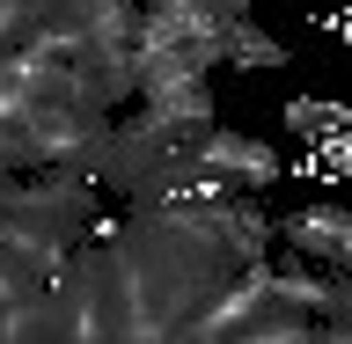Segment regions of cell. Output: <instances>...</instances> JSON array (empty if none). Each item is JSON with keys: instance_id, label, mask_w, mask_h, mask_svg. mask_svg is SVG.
Returning a JSON list of instances; mask_svg holds the SVG:
<instances>
[{"instance_id": "1", "label": "cell", "mask_w": 352, "mask_h": 344, "mask_svg": "<svg viewBox=\"0 0 352 344\" xmlns=\"http://www.w3.org/2000/svg\"><path fill=\"white\" fill-rule=\"evenodd\" d=\"M272 249H286V257L308 264V271H330V279H345V264H352V213L338 205V198L294 205L286 220H272Z\"/></svg>"}, {"instance_id": "3", "label": "cell", "mask_w": 352, "mask_h": 344, "mask_svg": "<svg viewBox=\"0 0 352 344\" xmlns=\"http://www.w3.org/2000/svg\"><path fill=\"white\" fill-rule=\"evenodd\" d=\"M286 117H294V132L338 147V103H330V95H301V103H286Z\"/></svg>"}, {"instance_id": "2", "label": "cell", "mask_w": 352, "mask_h": 344, "mask_svg": "<svg viewBox=\"0 0 352 344\" xmlns=\"http://www.w3.org/2000/svg\"><path fill=\"white\" fill-rule=\"evenodd\" d=\"M213 51H220V66H242V73H272V66H286V44H279V37H264L257 15L228 22V30L213 37Z\"/></svg>"}, {"instance_id": "5", "label": "cell", "mask_w": 352, "mask_h": 344, "mask_svg": "<svg viewBox=\"0 0 352 344\" xmlns=\"http://www.w3.org/2000/svg\"><path fill=\"white\" fill-rule=\"evenodd\" d=\"M301 344H352V323H308Z\"/></svg>"}, {"instance_id": "4", "label": "cell", "mask_w": 352, "mask_h": 344, "mask_svg": "<svg viewBox=\"0 0 352 344\" xmlns=\"http://www.w3.org/2000/svg\"><path fill=\"white\" fill-rule=\"evenodd\" d=\"M0 51H37V15H30V0H0Z\"/></svg>"}]
</instances>
